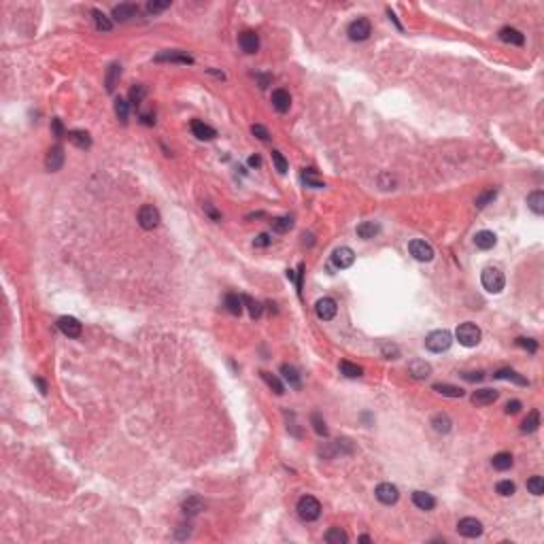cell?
Wrapping results in <instances>:
<instances>
[{
	"mask_svg": "<svg viewBox=\"0 0 544 544\" xmlns=\"http://www.w3.org/2000/svg\"><path fill=\"white\" fill-rule=\"evenodd\" d=\"M296 510H298V514H300V519H302V521H317L319 514H321V504H319L317 497L304 495V497L298 499V508Z\"/></svg>",
	"mask_w": 544,
	"mask_h": 544,
	"instance_id": "obj_1",
	"label": "cell"
},
{
	"mask_svg": "<svg viewBox=\"0 0 544 544\" xmlns=\"http://www.w3.org/2000/svg\"><path fill=\"white\" fill-rule=\"evenodd\" d=\"M455 336H457V340H459V345H464L468 349L470 347H476L478 342H480V330H478V325L470 323V321H466V323H462L459 327H457Z\"/></svg>",
	"mask_w": 544,
	"mask_h": 544,
	"instance_id": "obj_2",
	"label": "cell"
},
{
	"mask_svg": "<svg viewBox=\"0 0 544 544\" xmlns=\"http://www.w3.org/2000/svg\"><path fill=\"white\" fill-rule=\"evenodd\" d=\"M480 283H483V287L489 291V294H499L504 289V275L499 272L497 268H485L483 270V277H480Z\"/></svg>",
	"mask_w": 544,
	"mask_h": 544,
	"instance_id": "obj_3",
	"label": "cell"
},
{
	"mask_svg": "<svg viewBox=\"0 0 544 544\" xmlns=\"http://www.w3.org/2000/svg\"><path fill=\"white\" fill-rule=\"evenodd\" d=\"M451 342H453V336L449 330H436L425 338V347L432 353H442L451 347Z\"/></svg>",
	"mask_w": 544,
	"mask_h": 544,
	"instance_id": "obj_4",
	"label": "cell"
},
{
	"mask_svg": "<svg viewBox=\"0 0 544 544\" xmlns=\"http://www.w3.org/2000/svg\"><path fill=\"white\" fill-rule=\"evenodd\" d=\"M160 211H157L153 204H145L138 208V225L142 230H153V227L160 225Z\"/></svg>",
	"mask_w": 544,
	"mask_h": 544,
	"instance_id": "obj_5",
	"label": "cell"
},
{
	"mask_svg": "<svg viewBox=\"0 0 544 544\" xmlns=\"http://www.w3.org/2000/svg\"><path fill=\"white\" fill-rule=\"evenodd\" d=\"M347 34H349L351 40H366L372 34V26H370V22L366 17H357L355 22L349 24Z\"/></svg>",
	"mask_w": 544,
	"mask_h": 544,
	"instance_id": "obj_6",
	"label": "cell"
},
{
	"mask_svg": "<svg viewBox=\"0 0 544 544\" xmlns=\"http://www.w3.org/2000/svg\"><path fill=\"white\" fill-rule=\"evenodd\" d=\"M408 249H410L414 260H419V262H432L434 260V249H432V245H427L425 240H419V238L410 240Z\"/></svg>",
	"mask_w": 544,
	"mask_h": 544,
	"instance_id": "obj_7",
	"label": "cell"
},
{
	"mask_svg": "<svg viewBox=\"0 0 544 544\" xmlns=\"http://www.w3.org/2000/svg\"><path fill=\"white\" fill-rule=\"evenodd\" d=\"M457 532H459L462 536L466 538H478L483 534V523L474 517H466L462 519L459 523H457Z\"/></svg>",
	"mask_w": 544,
	"mask_h": 544,
	"instance_id": "obj_8",
	"label": "cell"
},
{
	"mask_svg": "<svg viewBox=\"0 0 544 544\" xmlns=\"http://www.w3.org/2000/svg\"><path fill=\"white\" fill-rule=\"evenodd\" d=\"M376 499L381 504H387V506H391V504H395L397 502V497H400V491H397V487L395 485H391V483H381L379 487H376Z\"/></svg>",
	"mask_w": 544,
	"mask_h": 544,
	"instance_id": "obj_9",
	"label": "cell"
},
{
	"mask_svg": "<svg viewBox=\"0 0 544 544\" xmlns=\"http://www.w3.org/2000/svg\"><path fill=\"white\" fill-rule=\"evenodd\" d=\"M315 312H317V317L323 319V321H332L338 312V306H336V300L332 298H321L317 304H315Z\"/></svg>",
	"mask_w": 544,
	"mask_h": 544,
	"instance_id": "obj_10",
	"label": "cell"
},
{
	"mask_svg": "<svg viewBox=\"0 0 544 544\" xmlns=\"http://www.w3.org/2000/svg\"><path fill=\"white\" fill-rule=\"evenodd\" d=\"M353 262H355V253H353L351 247H338V249L332 253V264H334L336 268H340V270L353 266Z\"/></svg>",
	"mask_w": 544,
	"mask_h": 544,
	"instance_id": "obj_11",
	"label": "cell"
},
{
	"mask_svg": "<svg viewBox=\"0 0 544 544\" xmlns=\"http://www.w3.org/2000/svg\"><path fill=\"white\" fill-rule=\"evenodd\" d=\"M58 327H60V332L64 336H68V338H79L81 332H83L79 319H75V317H60L58 319Z\"/></svg>",
	"mask_w": 544,
	"mask_h": 544,
	"instance_id": "obj_12",
	"label": "cell"
},
{
	"mask_svg": "<svg viewBox=\"0 0 544 544\" xmlns=\"http://www.w3.org/2000/svg\"><path fill=\"white\" fill-rule=\"evenodd\" d=\"M45 166L49 173H58V170L64 166V149L60 145H55L47 151V157H45Z\"/></svg>",
	"mask_w": 544,
	"mask_h": 544,
	"instance_id": "obj_13",
	"label": "cell"
},
{
	"mask_svg": "<svg viewBox=\"0 0 544 544\" xmlns=\"http://www.w3.org/2000/svg\"><path fill=\"white\" fill-rule=\"evenodd\" d=\"M138 15V7L134 3H123V5H117V7H113V17H115L117 22H128V19H132Z\"/></svg>",
	"mask_w": 544,
	"mask_h": 544,
	"instance_id": "obj_14",
	"label": "cell"
},
{
	"mask_svg": "<svg viewBox=\"0 0 544 544\" xmlns=\"http://www.w3.org/2000/svg\"><path fill=\"white\" fill-rule=\"evenodd\" d=\"M155 62H179V64H194V58L183 51H164L155 55Z\"/></svg>",
	"mask_w": 544,
	"mask_h": 544,
	"instance_id": "obj_15",
	"label": "cell"
},
{
	"mask_svg": "<svg viewBox=\"0 0 544 544\" xmlns=\"http://www.w3.org/2000/svg\"><path fill=\"white\" fill-rule=\"evenodd\" d=\"M272 107H275L279 113L289 111V107H291L289 92L287 90H275V92H272Z\"/></svg>",
	"mask_w": 544,
	"mask_h": 544,
	"instance_id": "obj_16",
	"label": "cell"
},
{
	"mask_svg": "<svg viewBox=\"0 0 544 544\" xmlns=\"http://www.w3.org/2000/svg\"><path fill=\"white\" fill-rule=\"evenodd\" d=\"M192 132H194V136L200 138V140H213L215 136H217L215 128L206 125L204 121H200V119H194V121H192Z\"/></svg>",
	"mask_w": 544,
	"mask_h": 544,
	"instance_id": "obj_17",
	"label": "cell"
},
{
	"mask_svg": "<svg viewBox=\"0 0 544 544\" xmlns=\"http://www.w3.org/2000/svg\"><path fill=\"white\" fill-rule=\"evenodd\" d=\"M238 43H240V47H242V51H245V53H255L257 49H260V38H257V34L251 32V30L242 32L238 36Z\"/></svg>",
	"mask_w": 544,
	"mask_h": 544,
	"instance_id": "obj_18",
	"label": "cell"
},
{
	"mask_svg": "<svg viewBox=\"0 0 544 544\" xmlns=\"http://www.w3.org/2000/svg\"><path fill=\"white\" fill-rule=\"evenodd\" d=\"M497 391L495 389H478L472 393V404H476V406H487V404H493L495 400H497Z\"/></svg>",
	"mask_w": 544,
	"mask_h": 544,
	"instance_id": "obj_19",
	"label": "cell"
},
{
	"mask_svg": "<svg viewBox=\"0 0 544 544\" xmlns=\"http://www.w3.org/2000/svg\"><path fill=\"white\" fill-rule=\"evenodd\" d=\"M408 372H410L412 379H427L429 374H432V366H429L427 362H423V360H412L408 364Z\"/></svg>",
	"mask_w": 544,
	"mask_h": 544,
	"instance_id": "obj_20",
	"label": "cell"
},
{
	"mask_svg": "<svg viewBox=\"0 0 544 544\" xmlns=\"http://www.w3.org/2000/svg\"><path fill=\"white\" fill-rule=\"evenodd\" d=\"M412 502H414V506L421 508V510H434V506H436L434 495L432 493H425V491H414L412 493Z\"/></svg>",
	"mask_w": 544,
	"mask_h": 544,
	"instance_id": "obj_21",
	"label": "cell"
},
{
	"mask_svg": "<svg viewBox=\"0 0 544 544\" xmlns=\"http://www.w3.org/2000/svg\"><path fill=\"white\" fill-rule=\"evenodd\" d=\"M379 234H381V225L376 221H364V223L357 225V236L364 238V240H370Z\"/></svg>",
	"mask_w": 544,
	"mask_h": 544,
	"instance_id": "obj_22",
	"label": "cell"
},
{
	"mask_svg": "<svg viewBox=\"0 0 544 544\" xmlns=\"http://www.w3.org/2000/svg\"><path fill=\"white\" fill-rule=\"evenodd\" d=\"M432 425L438 434H449L451 432V427H453V421L447 412H436L434 417H432Z\"/></svg>",
	"mask_w": 544,
	"mask_h": 544,
	"instance_id": "obj_23",
	"label": "cell"
},
{
	"mask_svg": "<svg viewBox=\"0 0 544 544\" xmlns=\"http://www.w3.org/2000/svg\"><path fill=\"white\" fill-rule=\"evenodd\" d=\"M495 242H497V238H495V234L489 232V230H483V232H478V234L474 236V245H476L478 249H483V251L493 249V247H495Z\"/></svg>",
	"mask_w": 544,
	"mask_h": 544,
	"instance_id": "obj_24",
	"label": "cell"
},
{
	"mask_svg": "<svg viewBox=\"0 0 544 544\" xmlns=\"http://www.w3.org/2000/svg\"><path fill=\"white\" fill-rule=\"evenodd\" d=\"M66 136H68V140L73 142L75 147H79V149H90V147H92V138H90V134H88V132H83V130H70Z\"/></svg>",
	"mask_w": 544,
	"mask_h": 544,
	"instance_id": "obj_25",
	"label": "cell"
},
{
	"mask_svg": "<svg viewBox=\"0 0 544 544\" xmlns=\"http://www.w3.org/2000/svg\"><path fill=\"white\" fill-rule=\"evenodd\" d=\"M499 38H502L504 43H510V45H523V43H525V36L517 30V28H510V26H506V28L499 30Z\"/></svg>",
	"mask_w": 544,
	"mask_h": 544,
	"instance_id": "obj_26",
	"label": "cell"
},
{
	"mask_svg": "<svg viewBox=\"0 0 544 544\" xmlns=\"http://www.w3.org/2000/svg\"><path fill=\"white\" fill-rule=\"evenodd\" d=\"M200 510H204V502L198 495H190L183 502V512L187 514V517H194V514H198Z\"/></svg>",
	"mask_w": 544,
	"mask_h": 544,
	"instance_id": "obj_27",
	"label": "cell"
},
{
	"mask_svg": "<svg viewBox=\"0 0 544 544\" xmlns=\"http://www.w3.org/2000/svg\"><path fill=\"white\" fill-rule=\"evenodd\" d=\"M493 376H495V379H504V381H514L517 385H523V387H525V385H529V381L523 379V376L519 374V372H514L512 368H502V370H497Z\"/></svg>",
	"mask_w": 544,
	"mask_h": 544,
	"instance_id": "obj_28",
	"label": "cell"
},
{
	"mask_svg": "<svg viewBox=\"0 0 544 544\" xmlns=\"http://www.w3.org/2000/svg\"><path fill=\"white\" fill-rule=\"evenodd\" d=\"M281 374H283V379L289 383V387H294V389H300V374H298V370L294 368V366H289V364H283L281 366Z\"/></svg>",
	"mask_w": 544,
	"mask_h": 544,
	"instance_id": "obj_29",
	"label": "cell"
},
{
	"mask_svg": "<svg viewBox=\"0 0 544 544\" xmlns=\"http://www.w3.org/2000/svg\"><path fill=\"white\" fill-rule=\"evenodd\" d=\"M325 542L327 544H347L349 542V536L345 529H340V527H332V529H327V534H325Z\"/></svg>",
	"mask_w": 544,
	"mask_h": 544,
	"instance_id": "obj_30",
	"label": "cell"
},
{
	"mask_svg": "<svg viewBox=\"0 0 544 544\" xmlns=\"http://www.w3.org/2000/svg\"><path fill=\"white\" fill-rule=\"evenodd\" d=\"M527 206L532 208L536 215H542L544 213V194L538 190V192H532L527 196Z\"/></svg>",
	"mask_w": 544,
	"mask_h": 544,
	"instance_id": "obj_31",
	"label": "cell"
},
{
	"mask_svg": "<svg viewBox=\"0 0 544 544\" xmlns=\"http://www.w3.org/2000/svg\"><path fill=\"white\" fill-rule=\"evenodd\" d=\"M434 391L447 395V397H462L464 395V389L462 387H455V385H449V383H436L434 385Z\"/></svg>",
	"mask_w": 544,
	"mask_h": 544,
	"instance_id": "obj_32",
	"label": "cell"
},
{
	"mask_svg": "<svg viewBox=\"0 0 544 544\" xmlns=\"http://www.w3.org/2000/svg\"><path fill=\"white\" fill-rule=\"evenodd\" d=\"M538 425H540V412L538 410H532L525 417V421L521 423V432L532 434V432H536V429H538Z\"/></svg>",
	"mask_w": 544,
	"mask_h": 544,
	"instance_id": "obj_33",
	"label": "cell"
},
{
	"mask_svg": "<svg viewBox=\"0 0 544 544\" xmlns=\"http://www.w3.org/2000/svg\"><path fill=\"white\" fill-rule=\"evenodd\" d=\"M225 308H227V312L230 315H238L242 312V298L240 296H236V294H227L225 296Z\"/></svg>",
	"mask_w": 544,
	"mask_h": 544,
	"instance_id": "obj_34",
	"label": "cell"
},
{
	"mask_svg": "<svg viewBox=\"0 0 544 544\" xmlns=\"http://www.w3.org/2000/svg\"><path fill=\"white\" fill-rule=\"evenodd\" d=\"M491 464H493V468L499 470V472L510 470V468H512V455H510V453H497V455H493Z\"/></svg>",
	"mask_w": 544,
	"mask_h": 544,
	"instance_id": "obj_35",
	"label": "cell"
},
{
	"mask_svg": "<svg viewBox=\"0 0 544 544\" xmlns=\"http://www.w3.org/2000/svg\"><path fill=\"white\" fill-rule=\"evenodd\" d=\"M92 15H94V22H96V28L98 30H102V32H109V30H113V22L104 15L102 11H98V9H94L92 11Z\"/></svg>",
	"mask_w": 544,
	"mask_h": 544,
	"instance_id": "obj_36",
	"label": "cell"
},
{
	"mask_svg": "<svg viewBox=\"0 0 544 544\" xmlns=\"http://www.w3.org/2000/svg\"><path fill=\"white\" fill-rule=\"evenodd\" d=\"M302 183L306 185V187H312V190H321V187H325V183L315 177V170H312V168H308V170L304 168V173H302Z\"/></svg>",
	"mask_w": 544,
	"mask_h": 544,
	"instance_id": "obj_37",
	"label": "cell"
},
{
	"mask_svg": "<svg viewBox=\"0 0 544 544\" xmlns=\"http://www.w3.org/2000/svg\"><path fill=\"white\" fill-rule=\"evenodd\" d=\"M115 115L121 123H128V115H130V102L123 98H117L115 100Z\"/></svg>",
	"mask_w": 544,
	"mask_h": 544,
	"instance_id": "obj_38",
	"label": "cell"
},
{
	"mask_svg": "<svg viewBox=\"0 0 544 544\" xmlns=\"http://www.w3.org/2000/svg\"><path fill=\"white\" fill-rule=\"evenodd\" d=\"M262 379L266 381V385H268V387H270L272 391H275L277 395H283V393H285L283 383H281V381H279L275 374H270V372H262Z\"/></svg>",
	"mask_w": 544,
	"mask_h": 544,
	"instance_id": "obj_39",
	"label": "cell"
},
{
	"mask_svg": "<svg viewBox=\"0 0 544 544\" xmlns=\"http://www.w3.org/2000/svg\"><path fill=\"white\" fill-rule=\"evenodd\" d=\"M340 372L349 379H360L364 374V370L357 366V364H351V362H340Z\"/></svg>",
	"mask_w": 544,
	"mask_h": 544,
	"instance_id": "obj_40",
	"label": "cell"
},
{
	"mask_svg": "<svg viewBox=\"0 0 544 544\" xmlns=\"http://www.w3.org/2000/svg\"><path fill=\"white\" fill-rule=\"evenodd\" d=\"M242 304H247L251 319H257V317L262 315V310H264V306H262L260 302H257V300H253L251 296H242Z\"/></svg>",
	"mask_w": 544,
	"mask_h": 544,
	"instance_id": "obj_41",
	"label": "cell"
},
{
	"mask_svg": "<svg viewBox=\"0 0 544 544\" xmlns=\"http://www.w3.org/2000/svg\"><path fill=\"white\" fill-rule=\"evenodd\" d=\"M270 225H272V230L275 232H279V234H283V232H287V230H291V225H294V221H291V217H275L270 221Z\"/></svg>",
	"mask_w": 544,
	"mask_h": 544,
	"instance_id": "obj_42",
	"label": "cell"
},
{
	"mask_svg": "<svg viewBox=\"0 0 544 544\" xmlns=\"http://www.w3.org/2000/svg\"><path fill=\"white\" fill-rule=\"evenodd\" d=\"M119 77H121V66H119V64H113V66L109 68V75H107V90H109V92L115 90V83H117Z\"/></svg>",
	"mask_w": 544,
	"mask_h": 544,
	"instance_id": "obj_43",
	"label": "cell"
},
{
	"mask_svg": "<svg viewBox=\"0 0 544 544\" xmlns=\"http://www.w3.org/2000/svg\"><path fill=\"white\" fill-rule=\"evenodd\" d=\"M495 196H497V190L493 187V190H487V192H483V194H478L476 196V208H485L487 204H491L493 200H495Z\"/></svg>",
	"mask_w": 544,
	"mask_h": 544,
	"instance_id": "obj_44",
	"label": "cell"
},
{
	"mask_svg": "<svg viewBox=\"0 0 544 544\" xmlns=\"http://www.w3.org/2000/svg\"><path fill=\"white\" fill-rule=\"evenodd\" d=\"M527 491L534 495H542L544 493V478L542 476H532L527 480Z\"/></svg>",
	"mask_w": 544,
	"mask_h": 544,
	"instance_id": "obj_45",
	"label": "cell"
},
{
	"mask_svg": "<svg viewBox=\"0 0 544 544\" xmlns=\"http://www.w3.org/2000/svg\"><path fill=\"white\" fill-rule=\"evenodd\" d=\"M145 96H147V90H145V85H134V88L130 90V102L134 104V107H138L142 100H145Z\"/></svg>",
	"mask_w": 544,
	"mask_h": 544,
	"instance_id": "obj_46",
	"label": "cell"
},
{
	"mask_svg": "<svg viewBox=\"0 0 544 544\" xmlns=\"http://www.w3.org/2000/svg\"><path fill=\"white\" fill-rule=\"evenodd\" d=\"M310 421H312V427H315V432H317L319 436H327V427H325V421L321 419V414H319V412H312V414H310Z\"/></svg>",
	"mask_w": 544,
	"mask_h": 544,
	"instance_id": "obj_47",
	"label": "cell"
},
{
	"mask_svg": "<svg viewBox=\"0 0 544 544\" xmlns=\"http://www.w3.org/2000/svg\"><path fill=\"white\" fill-rule=\"evenodd\" d=\"M272 162H275V166H277V170H279L281 175L287 173V160L283 157L281 151H272Z\"/></svg>",
	"mask_w": 544,
	"mask_h": 544,
	"instance_id": "obj_48",
	"label": "cell"
},
{
	"mask_svg": "<svg viewBox=\"0 0 544 544\" xmlns=\"http://www.w3.org/2000/svg\"><path fill=\"white\" fill-rule=\"evenodd\" d=\"M495 489H497V493H499V495L508 497V495H512V493H514V483H512V480H499Z\"/></svg>",
	"mask_w": 544,
	"mask_h": 544,
	"instance_id": "obj_49",
	"label": "cell"
},
{
	"mask_svg": "<svg viewBox=\"0 0 544 544\" xmlns=\"http://www.w3.org/2000/svg\"><path fill=\"white\" fill-rule=\"evenodd\" d=\"M168 7H170V0H151V3H147L149 13H160V11H166Z\"/></svg>",
	"mask_w": 544,
	"mask_h": 544,
	"instance_id": "obj_50",
	"label": "cell"
},
{
	"mask_svg": "<svg viewBox=\"0 0 544 544\" xmlns=\"http://www.w3.org/2000/svg\"><path fill=\"white\" fill-rule=\"evenodd\" d=\"M517 345H519L521 349H527L529 353H536V351H538V342L532 340V338H517Z\"/></svg>",
	"mask_w": 544,
	"mask_h": 544,
	"instance_id": "obj_51",
	"label": "cell"
},
{
	"mask_svg": "<svg viewBox=\"0 0 544 544\" xmlns=\"http://www.w3.org/2000/svg\"><path fill=\"white\" fill-rule=\"evenodd\" d=\"M251 132H253L257 138H260V140H264V142H266V140H270V134H268V130H266L264 125H260V123H255V125L251 128Z\"/></svg>",
	"mask_w": 544,
	"mask_h": 544,
	"instance_id": "obj_52",
	"label": "cell"
},
{
	"mask_svg": "<svg viewBox=\"0 0 544 544\" xmlns=\"http://www.w3.org/2000/svg\"><path fill=\"white\" fill-rule=\"evenodd\" d=\"M140 121L145 123V125H153V123H155V113H153V111H147V113L142 111V113H140Z\"/></svg>",
	"mask_w": 544,
	"mask_h": 544,
	"instance_id": "obj_53",
	"label": "cell"
},
{
	"mask_svg": "<svg viewBox=\"0 0 544 544\" xmlns=\"http://www.w3.org/2000/svg\"><path fill=\"white\" fill-rule=\"evenodd\" d=\"M204 213L208 215V217H211L213 221H221V213H219V211H215L213 204H204Z\"/></svg>",
	"mask_w": 544,
	"mask_h": 544,
	"instance_id": "obj_54",
	"label": "cell"
},
{
	"mask_svg": "<svg viewBox=\"0 0 544 544\" xmlns=\"http://www.w3.org/2000/svg\"><path fill=\"white\" fill-rule=\"evenodd\" d=\"M270 242H272V238H270L268 234H260V236H257V238L253 240V245H255V247H268Z\"/></svg>",
	"mask_w": 544,
	"mask_h": 544,
	"instance_id": "obj_55",
	"label": "cell"
},
{
	"mask_svg": "<svg viewBox=\"0 0 544 544\" xmlns=\"http://www.w3.org/2000/svg\"><path fill=\"white\" fill-rule=\"evenodd\" d=\"M521 410V402L519 400H512V402L506 404V414H517Z\"/></svg>",
	"mask_w": 544,
	"mask_h": 544,
	"instance_id": "obj_56",
	"label": "cell"
},
{
	"mask_svg": "<svg viewBox=\"0 0 544 544\" xmlns=\"http://www.w3.org/2000/svg\"><path fill=\"white\" fill-rule=\"evenodd\" d=\"M51 128H53V134L58 136V138L64 136V128H62V121L60 119H51Z\"/></svg>",
	"mask_w": 544,
	"mask_h": 544,
	"instance_id": "obj_57",
	"label": "cell"
},
{
	"mask_svg": "<svg viewBox=\"0 0 544 544\" xmlns=\"http://www.w3.org/2000/svg\"><path fill=\"white\" fill-rule=\"evenodd\" d=\"M462 376L470 383H474V381H483V372H464Z\"/></svg>",
	"mask_w": 544,
	"mask_h": 544,
	"instance_id": "obj_58",
	"label": "cell"
},
{
	"mask_svg": "<svg viewBox=\"0 0 544 544\" xmlns=\"http://www.w3.org/2000/svg\"><path fill=\"white\" fill-rule=\"evenodd\" d=\"M249 166H251V168H260V166H262V157H260V155H251V157H249Z\"/></svg>",
	"mask_w": 544,
	"mask_h": 544,
	"instance_id": "obj_59",
	"label": "cell"
},
{
	"mask_svg": "<svg viewBox=\"0 0 544 544\" xmlns=\"http://www.w3.org/2000/svg\"><path fill=\"white\" fill-rule=\"evenodd\" d=\"M383 351H385V355H393V360L397 357V349L395 347H389V345H385L383 347Z\"/></svg>",
	"mask_w": 544,
	"mask_h": 544,
	"instance_id": "obj_60",
	"label": "cell"
},
{
	"mask_svg": "<svg viewBox=\"0 0 544 544\" xmlns=\"http://www.w3.org/2000/svg\"><path fill=\"white\" fill-rule=\"evenodd\" d=\"M34 383H36L38 387H40V393H47V385H45V381H40V379H34Z\"/></svg>",
	"mask_w": 544,
	"mask_h": 544,
	"instance_id": "obj_61",
	"label": "cell"
}]
</instances>
